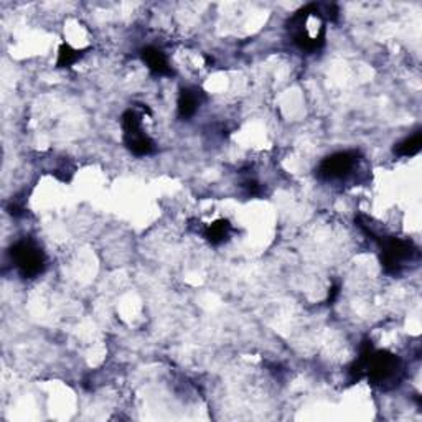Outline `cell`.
Here are the masks:
<instances>
[{"label":"cell","instance_id":"1","mask_svg":"<svg viewBox=\"0 0 422 422\" xmlns=\"http://www.w3.org/2000/svg\"><path fill=\"white\" fill-rule=\"evenodd\" d=\"M403 363L396 355L389 351H375L369 356L364 375L368 376L369 383L378 388H393L401 380Z\"/></svg>","mask_w":422,"mask_h":422},{"label":"cell","instance_id":"2","mask_svg":"<svg viewBox=\"0 0 422 422\" xmlns=\"http://www.w3.org/2000/svg\"><path fill=\"white\" fill-rule=\"evenodd\" d=\"M9 254L12 264L23 279L38 277L47 267V256L42 247L32 239H20L15 245H12Z\"/></svg>","mask_w":422,"mask_h":422},{"label":"cell","instance_id":"3","mask_svg":"<svg viewBox=\"0 0 422 422\" xmlns=\"http://www.w3.org/2000/svg\"><path fill=\"white\" fill-rule=\"evenodd\" d=\"M381 246V264L384 271L391 275L403 273L406 262H409L416 254V247L411 241L401 238H383L380 239Z\"/></svg>","mask_w":422,"mask_h":422},{"label":"cell","instance_id":"4","mask_svg":"<svg viewBox=\"0 0 422 422\" xmlns=\"http://www.w3.org/2000/svg\"><path fill=\"white\" fill-rule=\"evenodd\" d=\"M358 162L360 153L355 150L332 153L320 162L319 169H316V177L327 182L343 180V178L350 177L353 170L358 167Z\"/></svg>","mask_w":422,"mask_h":422},{"label":"cell","instance_id":"5","mask_svg":"<svg viewBox=\"0 0 422 422\" xmlns=\"http://www.w3.org/2000/svg\"><path fill=\"white\" fill-rule=\"evenodd\" d=\"M140 58L142 62L147 64V68L153 75L157 76H172L173 70L170 66L167 56L164 55L160 50L153 47H145L140 50Z\"/></svg>","mask_w":422,"mask_h":422},{"label":"cell","instance_id":"6","mask_svg":"<svg viewBox=\"0 0 422 422\" xmlns=\"http://www.w3.org/2000/svg\"><path fill=\"white\" fill-rule=\"evenodd\" d=\"M201 104V92L198 89L192 88H184L178 95L177 108H178V116L182 119H190L197 114L198 108Z\"/></svg>","mask_w":422,"mask_h":422},{"label":"cell","instance_id":"7","mask_svg":"<svg viewBox=\"0 0 422 422\" xmlns=\"http://www.w3.org/2000/svg\"><path fill=\"white\" fill-rule=\"evenodd\" d=\"M233 233V226L228 220H218L203 229V238L213 246H220L226 243Z\"/></svg>","mask_w":422,"mask_h":422},{"label":"cell","instance_id":"8","mask_svg":"<svg viewBox=\"0 0 422 422\" xmlns=\"http://www.w3.org/2000/svg\"><path fill=\"white\" fill-rule=\"evenodd\" d=\"M124 144H125V147L131 150L134 156H137V157L150 156V153L156 150V144H153V140L144 132L137 134V136H132V137H124Z\"/></svg>","mask_w":422,"mask_h":422},{"label":"cell","instance_id":"9","mask_svg":"<svg viewBox=\"0 0 422 422\" xmlns=\"http://www.w3.org/2000/svg\"><path fill=\"white\" fill-rule=\"evenodd\" d=\"M422 147V132H416L414 136L397 144L395 147V153L399 157H414L421 152Z\"/></svg>","mask_w":422,"mask_h":422},{"label":"cell","instance_id":"10","mask_svg":"<svg viewBox=\"0 0 422 422\" xmlns=\"http://www.w3.org/2000/svg\"><path fill=\"white\" fill-rule=\"evenodd\" d=\"M121 123H123L124 137H132L142 132V116L137 111H134V109H129V111L124 112Z\"/></svg>","mask_w":422,"mask_h":422},{"label":"cell","instance_id":"11","mask_svg":"<svg viewBox=\"0 0 422 422\" xmlns=\"http://www.w3.org/2000/svg\"><path fill=\"white\" fill-rule=\"evenodd\" d=\"M83 50H75L68 43H63L58 50V60H56V66L58 68H70L83 56Z\"/></svg>","mask_w":422,"mask_h":422},{"label":"cell","instance_id":"12","mask_svg":"<svg viewBox=\"0 0 422 422\" xmlns=\"http://www.w3.org/2000/svg\"><path fill=\"white\" fill-rule=\"evenodd\" d=\"M338 295H340V284H334L330 292H328V303H334Z\"/></svg>","mask_w":422,"mask_h":422}]
</instances>
